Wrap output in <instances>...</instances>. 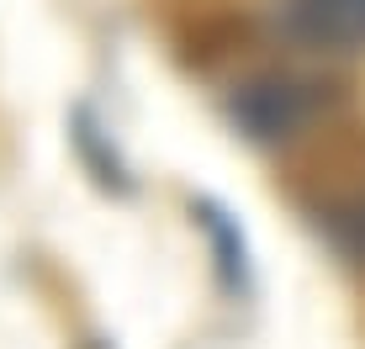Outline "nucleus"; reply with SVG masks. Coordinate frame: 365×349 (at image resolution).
<instances>
[{"mask_svg":"<svg viewBox=\"0 0 365 349\" xmlns=\"http://www.w3.org/2000/svg\"><path fill=\"white\" fill-rule=\"evenodd\" d=\"M238 117L255 138H281V132L297 127V90L286 80H259V85H244L238 90Z\"/></svg>","mask_w":365,"mask_h":349,"instance_id":"obj_2","label":"nucleus"},{"mask_svg":"<svg viewBox=\"0 0 365 349\" xmlns=\"http://www.w3.org/2000/svg\"><path fill=\"white\" fill-rule=\"evenodd\" d=\"M275 27L312 53H355L365 48V0H281Z\"/></svg>","mask_w":365,"mask_h":349,"instance_id":"obj_1","label":"nucleus"}]
</instances>
